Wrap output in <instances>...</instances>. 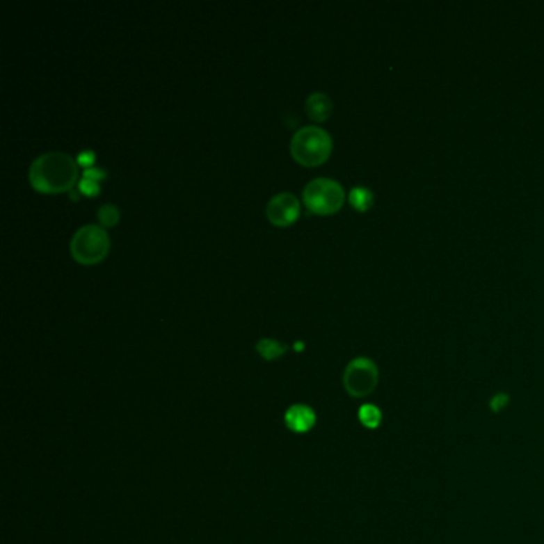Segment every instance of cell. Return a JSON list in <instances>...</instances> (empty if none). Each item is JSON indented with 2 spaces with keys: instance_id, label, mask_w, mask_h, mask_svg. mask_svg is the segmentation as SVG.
Returning a JSON list of instances; mask_svg holds the SVG:
<instances>
[{
  "instance_id": "8fae6325",
  "label": "cell",
  "mask_w": 544,
  "mask_h": 544,
  "mask_svg": "<svg viewBox=\"0 0 544 544\" xmlns=\"http://www.w3.org/2000/svg\"><path fill=\"white\" fill-rule=\"evenodd\" d=\"M255 348H257V351L262 355L265 359H276L280 358L281 355H285L287 346L285 344H281V342L278 340H273V339H262L257 342V345H255Z\"/></svg>"
},
{
  "instance_id": "ac0fdd59",
  "label": "cell",
  "mask_w": 544,
  "mask_h": 544,
  "mask_svg": "<svg viewBox=\"0 0 544 544\" xmlns=\"http://www.w3.org/2000/svg\"><path fill=\"white\" fill-rule=\"evenodd\" d=\"M296 348H297V350H302V348H303V344H302V342H297V344H296Z\"/></svg>"
},
{
  "instance_id": "52a82bcc",
  "label": "cell",
  "mask_w": 544,
  "mask_h": 544,
  "mask_svg": "<svg viewBox=\"0 0 544 544\" xmlns=\"http://www.w3.org/2000/svg\"><path fill=\"white\" fill-rule=\"evenodd\" d=\"M317 423V415L308 406L297 404L286 412V425L294 433H307Z\"/></svg>"
},
{
  "instance_id": "30bf717a",
  "label": "cell",
  "mask_w": 544,
  "mask_h": 544,
  "mask_svg": "<svg viewBox=\"0 0 544 544\" xmlns=\"http://www.w3.org/2000/svg\"><path fill=\"white\" fill-rule=\"evenodd\" d=\"M358 417L359 422L369 429L378 428L380 423H382V410H380L377 406L372 404H364L361 409H359Z\"/></svg>"
},
{
  "instance_id": "ba28073f",
  "label": "cell",
  "mask_w": 544,
  "mask_h": 544,
  "mask_svg": "<svg viewBox=\"0 0 544 544\" xmlns=\"http://www.w3.org/2000/svg\"><path fill=\"white\" fill-rule=\"evenodd\" d=\"M305 109L310 118H313L314 122H324L332 112V101L328 95L313 93L307 97Z\"/></svg>"
},
{
  "instance_id": "6da1fadb",
  "label": "cell",
  "mask_w": 544,
  "mask_h": 544,
  "mask_svg": "<svg viewBox=\"0 0 544 544\" xmlns=\"http://www.w3.org/2000/svg\"><path fill=\"white\" fill-rule=\"evenodd\" d=\"M79 163L64 152H48L32 161L29 181L37 192H70L79 177Z\"/></svg>"
},
{
  "instance_id": "4fadbf2b",
  "label": "cell",
  "mask_w": 544,
  "mask_h": 544,
  "mask_svg": "<svg viewBox=\"0 0 544 544\" xmlns=\"http://www.w3.org/2000/svg\"><path fill=\"white\" fill-rule=\"evenodd\" d=\"M79 192H81L83 195H88V197H96V195L99 193V182L83 177L79 182Z\"/></svg>"
},
{
  "instance_id": "8992f818",
  "label": "cell",
  "mask_w": 544,
  "mask_h": 544,
  "mask_svg": "<svg viewBox=\"0 0 544 544\" xmlns=\"http://www.w3.org/2000/svg\"><path fill=\"white\" fill-rule=\"evenodd\" d=\"M301 214V203L296 195L282 192L275 195L266 205V217L271 224L278 227H287L297 221Z\"/></svg>"
},
{
  "instance_id": "7c38bea8",
  "label": "cell",
  "mask_w": 544,
  "mask_h": 544,
  "mask_svg": "<svg viewBox=\"0 0 544 544\" xmlns=\"http://www.w3.org/2000/svg\"><path fill=\"white\" fill-rule=\"evenodd\" d=\"M97 219L104 227H113L120 221V211L115 205L106 203L97 209Z\"/></svg>"
},
{
  "instance_id": "5bb4252c",
  "label": "cell",
  "mask_w": 544,
  "mask_h": 544,
  "mask_svg": "<svg viewBox=\"0 0 544 544\" xmlns=\"http://www.w3.org/2000/svg\"><path fill=\"white\" fill-rule=\"evenodd\" d=\"M509 401H511L509 394H506V393H497V394H495L493 398L490 399V409H492L495 413L502 412L503 409H506V407L509 406Z\"/></svg>"
},
{
  "instance_id": "2e32d148",
  "label": "cell",
  "mask_w": 544,
  "mask_h": 544,
  "mask_svg": "<svg viewBox=\"0 0 544 544\" xmlns=\"http://www.w3.org/2000/svg\"><path fill=\"white\" fill-rule=\"evenodd\" d=\"M106 176H107V173L104 170H101V168H95V166L88 168V170L83 171V177L91 179V181H96V182L104 181Z\"/></svg>"
},
{
  "instance_id": "277c9868",
  "label": "cell",
  "mask_w": 544,
  "mask_h": 544,
  "mask_svg": "<svg viewBox=\"0 0 544 544\" xmlns=\"http://www.w3.org/2000/svg\"><path fill=\"white\" fill-rule=\"evenodd\" d=\"M302 198L312 213L328 216L337 213L344 206L345 190L334 179L317 177L303 189Z\"/></svg>"
},
{
  "instance_id": "e0dca14e",
  "label": "cell",
  "mask_w": 544,
  "mask_h": 544,
  "mask_svg": "<svg viewBox=\"0 0 544 544\" xmlns=\"http://www.w3.org/2000/svg\"><path fill=\"white\" fill-rule=\"evenodd\" d=\"M69 195H70V198H72V200H77V198H79V195H75V190H70Z\"/></svg>"
},
{
  "instance_id": "5b68a950",
  "label": "cell",
  "mask_w": 544,
  "mask_h": 544,
  "mask_svg": "<svg viewBox=\"0 0 544 544\" xmlns=\"http://www.w3.org/2000/svg\"><path fill=\"white\" fill-rule=\"evenodd\" d=\"M378 383V369L369 358H356L348 364L344 372V386L353 398H364Z\"/></svg>"
},
{
  "instance_id": "9c48e42d",
  "label": "cell",
  "mask_w": 544,
  "mask_h": 544,
  "mask_svg": "<svg viewBox=\"0 0 544 544\" xmlns=\"http://www.w3.org/2000/svg\"><path fill=\"white\" fill-rule=\"evenodd\" d=\"M348 200H350V205L353 206V208L364 213V211H369L372 208L374 193H372V190L367 189V187H361V186L353 187Z\"/></svg>"
},
{
  "instance_id": "7a4b0ae2",
  "label": "cell",
  "mask_w": 544,
  "mask_h": 544,
  "mask_svg": "<svg viewBox=\"0 0 544 544\" xmlns=\"http://www.w3.org/2000/svg\"><path fill=\"white\" fill-rule=\"evenodd\" d=\"M332 138L319 127H303L291 139V155L302 166H319L329 159Z\"/></svg>"
},
{
  "instance_id": "9a60e30c",
  "label": "cell",
  "mask_w": 544,
  "mask_h": 544,
  "mask_svg": "<svg viewBox=\"0 0 544 544\" xmlns=\"http://www.w3.org/2000/svg\"><path fill=\"white\" fill-rule=\"evenodd\" d=\"M77 163L79 166H83L85 170H88V168H93V163H95V152L93 150H81L79 157H77Z\"/></svg>"
},
{
  "instance_id": "3957f363",
  "label": "cell",
  "mask_w": 544,
  "mask_h": 544,
  "mask_svg": "<svg viewBox=\"0 0 544 544\" xmlns=\"http://www.w3.org/2000/svg\"><path fill=\"white\" fill-rule=\"evenodd\" d=\"M111 248V238L101 225L88 224L80 227L70 239V253L77 262L93 265L106 257Z\"/></svg>"
}]
</instances>
